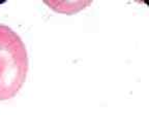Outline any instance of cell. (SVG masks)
<instances>
[{
  "label": "cell",
  "mask_w": 149,
  "mask_h": 139,
  "mask_svg": "<svg viewBox=\"0 0 149 139\" xmlns=\"http://www.w3.org/2000/svg\"><path fill=\"white\" fill-rule=\"evenodd\" d=\"M28 72L26 46L13 29L0 25V101L15 97Z\"/></svg>",
  "instance_id": "1"
}]
</instances>
